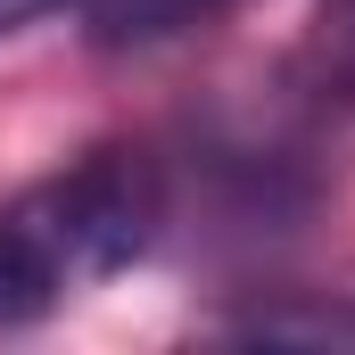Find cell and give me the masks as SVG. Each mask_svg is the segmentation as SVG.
Wrapping results in <instances>:
<instances>
[{"mask_svg": "<svg viewBox=\"0 0 355 355\" xmlns=\"http://www.w3.org/2000/svg\"><path fill=\"white\" fill-rule=\"evenodd\" d=\"M58 297H67V272H58V257L33 240V223H25L17 207H0V331L42 322Z\"/></svg>", "mask_w": 355, "mask_h": 355, "instance_id": "2", "label": "cell"}, {"mask_svg": "<svg viewBox=\"0 0 355 355\" xmlns=\"http://www.w3.org/2000/svg\"><path fill=\"white\" fill-rule=\"evenodd\" d=\"M17 215L58 257L67 289H83V281H107V272H124L132 257H149V240L166 223V174H157L149 149L107 141V149H83L67 174L33 182L17 198Z\"/></svg>", "mask_w": 355, "mask_h": 355, "instance_id": "1", "label": "cell"}, {"mask_svg": "<svg viewBox=\"0 0 355 355\" xmlns=\"http://www.w3.org/2000/svg\"><path fill=\"white\" fill-rule=\"evenodd\" d=\"M58 8H83V0H0V42L25 33V25H42V17H58Z\"/></svg>", "mask_w": 355, "mask_h": 355, "instance_id": "6", "label": "cell"}, {"mask_svg": "<svg viewBox=\"0 0 355 355\" xmlns=\"http://www.w3.org/2000/svg\"><path fill=\"white\" fill-rule=\"evenodd\" d=\"M240 331H248V339H306V347H322V339H355V306H331V314H289V306H272V314H248Z\"/></svg>", "mask_w": 355, "mask_h": 355, "instance_id": "5", "label": "cell"}, {"mask_svg": "<svg viewBox=\"0 0 355 355\" xmlns=\"http://www.w3.org/2000/svg\"><path fill=\"white\" fill-rule=\"evenodd\" d=\"M297 83L331 107H355V0H322L297 42Z\"/></svg>", "mask_w": 355, "mask_h": 355, "instance_id": "4", "label": "cell"}, {"mask_svg": "<svg viewBox=\"0 0 355 355\" xmlns=\"http://www.w3.org/2000/svg\"><path fill=\"white\" fill-rule=\"evenodd\" d=\"M240 0H91V42L99 50H141V42H174L190 25L223 17Z\"/></svg>", "mask_w": 355, "mask_h": 355, "instance_id": "3", "label": "cell"}]
</instances>
